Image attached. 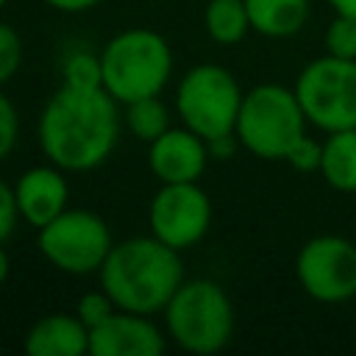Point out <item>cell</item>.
Returning a JSON list of instances; mask_svg holds the SVG:
<instances>
[{
    "label": "cell",
    "mask_w": 356,
    "mask_h": 356,
    "mask_svg": "<svg viewBox=\"0 0 356 356\" xmlns=\"http://www.w3.org/2000/svg\"><path fill=\"white\" fill-rule=\"evenodd\" d=\"M36 136L47 161L67 172H89L106 164L120 142L117 100L103 86L61 83L39 114Z\"/></svg>",
    "instance_id": "cell-1"
},
{
    "label": "cell",
    "mask_w": 356,
    "mask_h": 356,
    "mask_svg": "<svg viewBox=\"0 0 356 356\" xmlns=\"http://www.w3.org/2000/svg\"><path fill=\"white\" fill-rule=\"evenodd\" d=\"M97 278L117 309L150 317L164 312L175 289L186 281L181 250L164 245L153 234L114 242Z\"/></svg>",
    "instance_id": "cell-2"
},
{
    "label": "cell",
    "mask_w": 356,
    "mask_h": 356,
    "mask_svg": "<svg viewBox=\"0 0 356 356\" xmlns=\"http://www.w3.org/2000/svg\"><path fill=\"white\" fill-rule=\"evenodd\" d=\"M100 72L103 89L122 106L161 95L172 78V47L150 28L120 31L100 50Z\"/></svg>",
    "instance_id": "cell-3"
},
{
    "label": "cell",
    "mask_w": 356,
    "mask_h": 356,
    "mask_svg": "<svg viewBox=\"0 0 356 356\" xmlns=\"http://www.w3.org/2000/svg\"><path fill=\"white\" fill-rule=\"evenodd\" d=\"M164 331L186 353H217L234 337V303L211 278L184 281L164 306Z\"/></svg>",
    "instance_id": "cell-4"
},
{
    "label": "cell",
    "mask_w": 356,
    "mask_h": 356,
    "mask_svg": "<svg viewBox=\"0 0 356 356\" xmlns=\"http://www.w3.org/2000/svg\"><path fill=\"white\" fill-rule=\"evenodd\" d=\"M234 131L242 147L256 159L281 161L306 134V114L295 89L281 83H259L245 92Z\"/></svg>",
    "instance_id": "cell-5"
},
{
    "label": "cell",
    "mask_w": 356,
    "mask_h": 356,
    "mask_svg": "<svg viewBox=\"0 0 356 356\" xmlns=\"http://www.w3.org/2000/svg\"><path fill=\"white\" fill-rule=\"evenodd\" d=\"M245 92L236 78L220 64H197L186 70L175 89V111L181 125L203 136L206 142L222 134H234Z\"/></svg>",
    "instance_id": "cell-6"
},
{
    "label": "cell",
    "mask_w": 356,
    "mask_h": 356,
    "mask_svg": "<svg viewBox=\"0 0 356 356\" xmlns=\"http://www.w3.org/2000/svg\"><path fill=\"white\" fill-rule=\"evenodd\" d=\"M295 95L306 120L320 131L356 128V58L325 53L309 61L295 81Z\"/></svg>",
    "instance_id": "cell-7"
},
{
    "label": "cell",
    "mask_w": 356,
    "mask_h": 356,
    "mask_svg": "<svg viewBox=\"0 0 356 356\" xmlns=\"http://www.w3.org/2000/svg\"><path fill=\"white\" fill-rule=\"evenodd\" d=\"M39 253L67 275H92L114 248L108 222L89 209H64L36 234Z\"/></svg>",
    "instance_id": "cell-8"
},
{
    "label": "cell",
    "mask_w": 356,
    "mask_h": 356,
    "mask_svg": "<svg viewBox=\"0 0 356 356\" xmlns=\"http://www.w3.org/2000/svg\"><path fill=\"white\" fill-rule=\"evenodd\" d=\"M303 292L320 303H345L356 298V245L337 234L312 236L295 261Z\"/></svg>",
    "instance_id": "cell-9"
},
{
    "label": "cell",
    "mask_w": 356,
    "mask_h": 356,
    "mask_svg": "<svg viewBox=\"0 0 356 356\" xmlns=\"http://www.w3.org/2000/svg\"><path fill=\"white\" fill-rule=\"evenodd\" d=\"M147 225L156 239L175 250L195 248L211 225V200L197 181L161 184L147 206Z\"/></svg>",
    "instance_id": "cell-10"
},
{
    "label": "cell",
    "mask_w": 356,
    "mask_h": 356,
    "mask_svg": "<svg viewBox=\"0 0 356 356\" xmlns=\"http://www.w3.org/2000/svg\"><path fill=\"white\" fill-rule=\"evenodd\" d=\"M167 331H161L150 314L117 309L106 323L89 331L92 356H161L167 350Z\"/></svg>",
    "instance_id": "cell-11"
},
{
    "label": "cell",
    "mask_w": 356,
    "mask_h": 356,
    "mask_svg": "<svg viewBox=\"0 0 356 356\" xmlns=\"http://www.w3.org/2000/svg\"><path fill=\"white\" fill-rule=\"evenodd\" d=\"M209 145L203 136L181 128H167L159 139L147 145V167L161 184H189L206 172Z\"/></svg>",
    "instance_id": "cell-12"
},
{
    "label": "cell",
    "mask_w": 356,
    "mask_h": 356,
    "mask_svg": "<svg viewBox=\"0 0 356 356\" xmlns=\"http://www.w3.org/2000/svg\"><path fill=\"white\" fill-rule=\"evenodd\" d=\"M14 197L19 217L31 228L47 225L53 217H58L64 209H70V181L67 170L58 164H36L28 167L17 181H14Z\"/></svg>",
    "instance_id": "cell-13"
},
{
    "label": "cell",
    "mask_w": 356,
    "mask_h": 356,
    "mask_svg": "<svg viewBox=\"0 0 356 356\" xmlns=\"http://www.w3.org/2000/svg\"><path fill=\"white\" fill-rule=\"evenodd\" d=\"M31 356H83L89 353V328L78 314H44L25 334Z\"/></svg>",
    "instance_id": "cell-14"
},
{
    "label": "cell",
    "mask_w": 356,
    "mask_h": 356,
    "mask_svg": "<svg viewBox=\"0 0 356 356\" xmlns=\"http://www.w3.org/2000/svg\"><path fill=\"white\" fill-rule=\"evenodd\" d=\"M250 28L270 39L298 33L309 19V0H245Z\"/></svg>",
    "instance_id": "cell-15"
},
{
    "label": "cell",
    "mask_w": 356,
    "mask_h": 356,
    "mask_svg": "<svg viewBox=\"0 0 356 356\" xmlns=\"http://www.w3.org/2000/svg\"><path fill=\"white\" fill-rule=\"evenodd\" d=\"M320 172L328 186L339 192H356V128L328 134L323 142Z\"/></svg>",
    "instance_id": "cell-16"
},
{
    "label": "cell",
    "mask_w": 356,
    "mask_h": 356,
    "mask_svg": "<svg viewBox=\"0 0 356 356\" xmlns=\"http://www.w3.org/2000/svg\"><path fill=\"white\" fill-rule=\"evenodd\" d=\"M203 25L217 44H239L248 31H253L245 0H209L203 11Z\"/></svg>",
    "instance_id": "cell-17"
},
{
    "label": "cell",
    "mask_w": 356,
    "mask_h": 356,
    "mask_svg": "<svg viewBox=\"0 0 356 356\" xmlns=\"http://www.w3.org/2000/svg\"><path fill=\"white\" fill-rule=\"evenodd\" d=\"M125 125L128 131L142 139V142H153L159 139L170 125V108L167 103L153 95V97H142V100H134V103H125Z\"/></svg>",
    "instance_id": "cell-18"
},
{
    "label": "cell",
    "mask_w": 356,
    "mask_h": 356,
    "mask_svg": "<svg viewBox=\"0 0 356 356\" xmlns=\"http://www.w3.org/2000/svg\"><path fill=\"white\" fill-rule=\"evenodd\" d=\"M61 83L81 86V89L103 86L100 53H89V50H81V47L67 53V58L61 61Z\"/></svg>",
    "instance_id": "cell-19"
},
{
    "label": "cell",
    "mask_w": 356,
    "mask_h": 356,
    "mask_svg": "<svg viewBox=\"0 0 356 356\" xmlns=\"http://www.w3.org/2000/svg\"><path fill=\"white\" fill-rule=\"evenodd\" d=\"M325 50L339 58H356V17H334L325 31Z\"/></svg>",
    "instance_id": "cell-20"
},
{
    "label": "cell",
    "mask_w": 356,
    "mask_h": 356,
    "mask_svg": "<svg viewBox=\"0 0 356 356\" xmlns=\"http://www.w3.org/2000/svg\"><path fill=\"white\" fill-rule=\"evenodd\" d=\"M22 56L25 50L19 33L8 22H0V86H6L17 75V70L22 67Z\"/></svg>",
    "instance_id": "cell-21"
},
{
    "label": "cell",
    "mask_w": 356,
    "mask_h": 356,
    "mask_svg": "<svg viewBox=\"0 0 356 356\" xmlns=\"http://www.w3.org/2000/svg\"><path fill=\"white\" fill-rule=\"evenodd\" d=\"M117 312L114 300L106 295V289H95V292H83L78 298V306H75V314L83 320V325L92 331L97 328L100 323H106L111 314Z\"/></svg>",
    "instance_id": "cell-22"
},
{
    "label": "cell",
    "mask_w": 356,
    "mask_h": 356,
    "mask_svg": "<svg viewBox=\"0 0 356 356\" xmlns=\"http://www.w3.org/2000/svg\"><path fill=\"white\" fill-rule=\"evenodd\" d=\"M292 170L298 172H312V170H320V161H323V145L317 139H312L309 134H303L286 153L284 159Z\"/></svg>",
    "instance_id": "cell-23"
},
{
    "label": "cell",
    "mask_w": 356,
    "mask_h": 356,
    "mask_svg": "<svg viewBox=\"0 0 356 356\" xmlns=\"http://www.w3.org/2000/svg\"><path fill=\"white\" fill-rule=\"evenodd\" d=\"M17 139H19V114L11 97L3 95L0 89V161L11 156V150L17 147Z\"/></svg>",
    "instance_id": "cell-24"
},
{
    "label": "cell",
    "mask_w": 356,
    "mask_h": 356,
    "mask_svg": "<svg viewBox=\"0 0 356 356\" xmlns=\"http://www.w3.org/2000/svg\"><path fill=\"white\" fill-rule=\"evenodd\" d=\"M19 209H17V197H14V184H6L0 178V242H6L17 222H19Z\"/></svg>",
    "instance_id": "cell-25"
},
{
    "label": "cell",
    "mask_w": 356,
    "mask_h": 356,
    "mask_svg": "<svg viewBox=\"0 0 356 356\" xmlns=\"http://www.w3.org/2000/svg\"><path fill=\"white\" fill-rule=\"evenodd\" d=\"M206 145H209V156H211V159H231V156L236 153V147H242L236 131H234V134L214 136V139H209Z\"/></svg>",
    "instance_id": "cell-26"
},
{
    "label": "cell",
    "mask_w": 356,
    "mask_h": 356,
    "mask_svg": "<svg viewBox=\"0 0 356 356\" xmlns=\"http://www.w3.org/2000/svg\"><path fill=\"white\" fill-rule=\"evenodd\" d=\"M44 6L61 11V14H81V11H89L95 8L100 0H42Z\"/></svg>",
    "instance_id": "cell-27"
},
{
    "label": "cell",
    "mask_w": 356,
    "mask_h": 356,
    "mask_svg": "<svg viewBox=\"0 0 356 356\" xmlns=\"http://www.w3.org/2000/svg\"><path fill=\"white\" fill-rule=\"evenodd\" d=\"M331 8L337 14H345V17H356V0H328Z\"/></svg>",
    "instance_id": "cell-28"
},
{
    "label": "cell",
    "mask_w": 356,
    "mask_h": 356,
    "mask_svg": "<svg viewBox=\"0 0 356 356\" xmlns=\"http://www.w3.org/2000/svg\"><path fill=\"white\" fill-rule=\"evenodd\" d=\"M8 273H11V261H8V253H6V248H3V242H0V286L6 284Z\"/></svg>",
    "instance_id": "cell-29"
},
{
    "label": "cell",
    "mask_w": 356,
    "mask_h": 356,
    "mask_svg": "<svg viewBox=\"0 0 356 356\" xmlns=\"http://www.w3.org/2000/svg\"><path fill=\"white\" fill-rule=\"evenodd\" d=\"M6 3H8V0H0V11H3V8H6Z\"/></svg>",
    "instance_id": "cell-30"
}]
</instances>
